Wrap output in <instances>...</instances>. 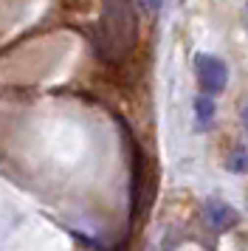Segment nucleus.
Instances as JSON below:
<instances>
[{
  "instance_id": "f257e3e1",
  "label": "nucleus",
  "mask_w": 248,
  "mask_h": 251,
  "mask_svg": "<svg viewBox=\"0 0 248 251\" xmlns=\"http://www.w3.org/2000/svg\"><path fill=\"white\" fill-rule=\"evenodd\" d=\"M138 40V20L130 0H104L96 25V51L107 62H124Z\"/></svg>"
},
{
  "instance_id": "f03ea898",
  "label": "nucleus",
  "mask_w": 248,
  "mask_h": 251,
  "mask_svg": "<svg viewBox=\"0 0 248 251\" xmlns=\"http://www.w3.org/2000/svg\"><path fill=\"white\" fill-rule=\"evenodd\" d=\"M195 74H198V85L206 96H217L225 91L228 82V68L220 57L214 54H198L195 57Z\"/></svg>"
},
{
  "instance_id": "7ed1b4c3",
  "label": "nucleus",
  "mask_w": 248,
  "mask_h": 251,
  "mask_svg": "<svg viewBox=\"0 0 248 251\" xmlns=\"http://www.w3.org/2000/svg\"><path fill=\"white\" fill-rule=\"evenodd\" d=\"M203 215H206V223H209L214 231H225V228H234L237 223H240L237 209H231V206L223 203V201H206Z\"/></svg>"
},
{
  "instance_id": "20e7f679",
  "label": "nucleus",
  "mask_w": 248,
  "mask_h": 251,
  "mask_svg": "<svg viewBox=\"0 0 248 251\" xmlns=\"http://www.w3.org/2000/svg\"><path fill=\"white\" fill-rule=\"evenodd\" d=\"M195 110H198V122H200V125L212 122V119H214V102H212V96L200 93V96L195 99Z\"/></svg>"
},
{
  "instance_id": "39448f33",
  "label": "nucleus",
  "mask_w": 248,
  "mask_h": 251,
  "mask_svg": "<svg viewBox=\"0 0 248 251\" xmlns=\"http://www.w3.org/2000/svg\"><path fill=\"white\" fill-rule=\"evenodd\" d=\"M225 167L231 172H246L248 170V152L243 147H237L228 152V158H225Z\"/></svg>"
},
{
  "instance_id": "423d86ee",
  "label": "nucleus",
  "mask_w": 248,
  "mask_h": 251,
  "mask_svg": "<svg viewBox=\"0 0 248 251\" xmlns=\"http://www.w3.org/2000/svg\"><path fill=\"white\" fill-rule=\"evenodd\" d=\"M138 3H141V6H144L147 12H158V9H161V3H164V0H138Z\"/></svg>"
},
{
  "instance_id": "0eeeda50",
  "label": "nucleus",
  "mask_w": 248,
  "mask_h": 251,
  "mask_svg": "<svg viewBox=\"0 0 248 251\" xmlns=\"http://www.w3.org/2000/svg\"><path fill=\"white\" fill-rule=\"evenodd\" d=\"M240 116H243V125H246V127H248V102H246V104H243V113H240Z\"/></svg>"
},
{
  "instance_id": "6e6552de",
  "label": "nucleus",
  "mask_w": 248,
  "mask_h": 251,
  "mask_svg": "<svg viewBox=\"0 0 248 251\" xmlns=\"http://www.w3.org/2000/svg\"><path fill=\"white\" fill-rule=\"evenodd\" d=\"M243 23H246V31H248V6L243 9Z\"/></svg>"
}]
</instances>
